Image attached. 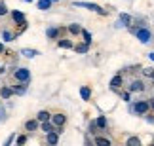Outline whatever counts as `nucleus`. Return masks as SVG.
Listing matches in <instances>:
<instances>
[{
  "label": "nucleus",
  "instance_id": "nucleus-1",
  "mask_svg": "<svg viewBox=\"0 0 154 146\" xmlns=\"http://www.w3.org/2000/svg\"><path fill=\"white\" fill-rule=\"evenodd\" d=\"M149 110H150V103L145 101V99L128 104V112L131 116H145V114H149Z\"/></svg>",
  "mask_w": 154,
  "mask_h": 146
},
{
  "label": "nucleus",
  "instance_id": "nucleus-2",
  "mask_svg": "<svg viewBox=\"0 0 154 146\" xmlns=\"http://www.w3.org/2000/svg\"><path fill=\"white\" fill-rule=\"evenodd\" d=\"M133 34L137 36V40L141 44H150L152 42V32H150L149 27H137L133 31Z\"/></svg>",
  "mask_w": 154,
  "mask_h": 146
},
{
  "label": "nucleus",
  "instance_id": "nucleus-3",
  "mask_svg": "<svg viewBox=\"0 0 154 146\" xmlns=\"http://www.w3.org/2000/svg\"><path fill=\"white\" fill-rule=\"evenodd\" d=\"M76 8H86V10H91V11H95V13L99 15H109V10H103L99 4H93V2H72Z\"/></svg>",
  "mask_w": 154,
  "mask_h": 146
},
{
  "label": "nucleus",
  "instance_id": "nucleus-4",
  "mask_svg": "<svg viewBox=\"0 0 154 146\" xmlns=\"http://www.w3.org/2000/svg\"><path fill=\"white\" fill-rule=\"evenodd\" d=\"M146 89V84L141 78H133V80H129V84H128V91L129 93H143Z\"/></svg>",
  "mask_w": 154,
  "mask_h": 146
},
{
  "label": "nucleus",
  "instance_id": "nucleus-5",
  "mask_svg": "<svg viewBox=\"0 0 154 146\" xmlns=\"http://www.w3.org/2000/svg\"><path fill=\"white\" fill-rule=\"evenodd\" d=\"M11 74H14L15 82H25V84H29V82H31V70H29V68H25V67L15 68Z\"/></svg>",
  "mask_w": 154,
  "mask_h": 146
},
{
  "label": "nucleus",
  "instance_id": "nucleus-6",
  "mask_svg": "<svg viewBox=\"0 0 154 146\" xmlns=\"http://www.w3.org/2000/svg\"><path fill=\"white\" fill-rule=\"evenodd\" d=\"M129 25H131V15L129 13H120L118 15V21L114 23L116 28H128Z\"/></svg>",
  "mask_w": 154,
  "mask_h": 146
},
{
  "label": "nucleus",
  "instance_id": "nucleus-7",
  "mask_svg": "<svg viewBox=\"0 0 154 146\" xmlns=\"http://www.w3.org/2000/svg\"><path fill=\"white\" fill-rule=\"evenodd\" d=\"M122 84H124V76H122V72H120V74H116L114 78L110 80V84H109V89H110V91H120Z\"/></svg>",
  "mask_w": 154,
  "mask_h": 146
},
{
  "label": "nucleus",
  "instance_id": "nucleus-8",
  "mask_svg": "<svg viewBox=\"0 0 154 146\" xmlns=\"http://www.w3.org/2000/svg\"><path fill=\"white\" fill-rule=\"evenodd\" d=\"M50 120L53 121V125H55V127H65V124H67V116H65L63 112H57V114H53Z\"/></svg>",
  "mask_w": 154,
  "mask_h": 146
},
{
  "label": "nucleus",
  "instance_id": "nucleus-9",
  "mask_svg": "<svg viewBox=\"0 0 154 146\" xmlns=\"http://www.w3.org/2000/svg\"><path fill=\"white\" fill-rule=\"evenodd\" d=\"M11 19H14L15 25H25V23H27L25 13H23V11H19V10H14V11H11Z\"/></svg>",
  "mask_w": 154,
  "mask_h": 146
},
{
  "label": "nucleus",
  "instance_id": "nucleus-10",
  "mask_svg": "<svg viewBox=\"0 0 154 146\" xmlns=\"http://www.w3.org/2000/svg\"><path fill=\"white\" fill-rule=\"evenodd\" d=\"M61 31L63 28H59V27H50V28H46V36H48V40H59Z\"/></svg>",
  "mask_w": 154,
  "mask_h": 146
},
{
  "label": "nucleus",
  "instance_id": "nucleus-11",
  "mask_svg": "<svg viewBox=\"0 0 154 146\" xmlns=\"http://www.w3.org/2000/svg\"><path fill=\"white\" fill-rule=\"evenodd\" d=\"M27 85H29V84H25V82H17L15 85H11L14 95H25V93H27Z\"/></svg>",
  "mask_w": 154,
  "mask_h": 146
},
{
  "label": "nucleus",
  "instance_id": "nucleus-12",
  "mask_svg": "<svg viewBox=\"0 0 154 146\" xmlns=\"http://www.w3.org/2000/svg\"><path fill=\"white\" fill-rule=\"evenodd\" d=\"M11 95H14V89H11V85H2V87H0V99L8 101Z\"/></svg>",
  "mask_w": 154,
  "mask_h": 146
},
{
  "label": "nucleus",
  "instance_id": "nucleus-13",
  "mask_svg": "<svg viewBox=\"0 0 154 146\" xmlns=\"http://www.w3.org/2000/svg\"><path fill=\"white\" fill-rule=\"evenodd\" d=\"M40 129H42L46 135H48V133H51V131H57V127L53 125L51 120H48V121H42V124H40Z\"/></svg>",
  "mask_w": 154,
  "mask_h": 146
},
{
  "label": "nucleus",
  "instance_id": "nucleus-14",
  "mask_svg": "<svg viewBox=\"0 0 154 146\" xmlns=\"http://www.w3.org/2000/svg\"><path fill=\"white\" fill-rule=\"evenodd\" d=\"M57 46H59V48H63V49H72V48H74L72 40H69V38H59Z\"/></svg>",
  "mask_w": 154,
  "mask_h": 146
},
{
  "label": "nucleus",
  "instance_id": "nucleus-15",
  "mask_svg": "<svg viewBox=\"0 0 154 146\" xmlns=\"http://www.w3.org/2000/svg\"><path fill=\"white\" fill-rule=\"evenodd\" d=\"M93 144H97V146H110L112 141H110V139H106V137H97V135H95V139H93Z\"/></svg>",
  "mask_w": 154,
  "mask_h": 146
},
{
  "label": "nucleus",
  "instance_id": "nucleus-16",
  "mask_svg": "<svg viewBox=\"0 0 154 146\" xmlns=\"http://www.w3.org/2000/svg\"><path fill=\"white\" fill-rule=\"evenodd\" d=\"M95 124H97V127H99V131L103 133V131L106 129V125H109V121H106V116H103V114H101V116H99V118L95 120Z\"/></svg>",
  "mask_w": 154,
  "mask_h": 146
},
{
  "label": "nucleus",
  "instance_id": "nucleus-17",
  "mask_svg": "<svg viewBox=\"0 0 154 146\" xmlns=\"http://www.w3.org/2000/svg\"><path fill=\"white\" fill-rule=\"evenodd\" d=\"M80 97H82V101H90L91 99V89L88 85H82L80 87Z\"/></svg>",
  "mask_w": 154,
  "mask_h": 146
},
{
  "label": "nucleus",
  "instance_id": "nucleus-18",
  "mask_svg": "<svg viewBox=\"0 0 154 146\" xmlns=\"http://www.w3.org/2000/svg\"><path fill=\"white\" fill-rule=\"evenodd\" d=\"M46 141H48V144L55 146V144L59 142V133H57V131H51V133H48V137H46Z\"/></svg>",
  "mask_w": 154,
  "mask_h": 146
},
{
  "label": "nucleus",
  "instance_id": "nucleus-19",
  "mask_svg": "<svg viewBox=\"0 0 154 146\" xmlns=\"http://www.w3.org/2000/svg\"><path fill=\"white\" fill-rule=\"evenodd\" d=\"M21 55L23 57H27V59H32V57H36V55H40L36 49H31V48H23L21 49Z\"/></svg>",
  "mask_w": 154,
  "mask_h": 146
},
{
  "label": "nucleus",
  "instance_id": "nucleus-20",
  "mask_svg": "<svg viewBox=\"0 0 154 146\" xmlns=\"http://www.w3.org/2000/svg\"><path fill=\"white\" fill-rule=\"evenodd\" d=\"M38 127H40V121H38L36 118H34V120H29L27 124H25V129H27V131H36Z\"/></svg>",
  "mask_w": 154,
  "mask_h": 146
},
{
  "label": "nucleus",
  "instance_id": "nucleus-21",
  "mask_svg": "<svg viewBox=\"0 0 154 146\" xmlns=\"http://www.w3.org/2000/svg\"><path fill=\"white\" fill-rule=\"evenodd\" d=\"M67 28H69V32L72 34V36H78V34L82 32V27L78 25V23H70V25H69Z\"/></svg>",
  "mask_w": 154,
  "mask_h": 146
},
{
  "label": "nucleus",
  "instance_id": "nucleus-22",
  "mask_svg": "<svg viewBox=\"0 0 154 146\" xmlns=\"http://www.w3.org/2000/svg\"><path fill=\"white\" fill-rule=\"evenodd\" d=\"M74 49H76V53L84 55V53H88V51H90V44L82 42V44H78V46H74Z\"/></svg>",
  "mask_w": 154,
  "mask_h": 146
},
{
  "label": "nucleus",
  "instance_id": "nucleus-23",
  "mask_svg": "<svg viewBox=\"0 0 154 146\" xmlns=\"http://www.w3.org/2000/svg\"><path fill=\"white\" fill-rule=\"evenodd\" d=\"M50 118H51V114L48 112V110H40V112L36 114V120L40 121V124H42V121H48Z\"/></svg>",
  "mask_w": 154,
  "mask_h": 146
},
{
  "label": "nucleus",
  "instance_id": "nucleus-24",
  "mask_svg": "<svg viewBox=\"0 0 154 146\" xmlns=\"http://www.w3.org/2000/svg\"><path fill=\"white\" fill-rule=\"evenodd\" d=\"M51 0H38V10H42V11H48L51 8Z\"/></svg>",
  "mask_w": 154,
  "mask_h": 146
},
{
  "label": "nucleus",
  "instance_id": "nucleus-25",
  "mask_svg": "<svg viewBox=\"0 0 154 146\" xmlns=\"http://www.w3.org/2000/svg\"><path fill=\"white\" fill-rule=\"evenodd\" d=\"M15 38H17V34L10 32V31H2V40L4 42H11V40H15Z\"/></svg>",
  "mask_w": 154,
  "mask_h": 146
},
{
  "label": "nucleus",
  "instance_id": "nucleus-26",
  "mask_svg": "<svg viewBox=\"0 0 154 146\" xmlns=\"http://www.w3.org/2000/svg\"><path fill=\"white\" fill-rule=\"evenodd\" d=\"M88 133H90V135H97V133H99V127H97V124H95V120L88 124Z\"/></svg>",
  "mask_w": 154,
  "mask_h": 146
},
{
  "label": "nucleus",
  "instance_id": "nucleus-27",
  "mask_svg": "<svg viewBox=\"0 0 154 146\" xmlns=\"http://www.w3.org/2000/svg\"><path fill=\"white\" fill-rule=\"evenodd\" d=\"M141 72H143L145 78H149V80H152V82H154V68H152V67H146V68H143Z\"/></svg>",
  "mask_w": 154,
  "mask_h": 146
},
{
  "label": "nucleus",
  "instance_id": "nucleus-28",
  "mask_svg": "<svg viewBox=\"0 0 154 146\" xmlns=\"http://www.w3.org/2000/svg\"><path fill=\"white\" fill-rule=\"evenodd\" d=\"M80 34H82V38H84V42L91 46V42H93V40H91V32H90V31H86V28H82V32H80Z\"/></svg>",
  "mask_w": 154,
  "mask_h": 146
},
{
  "label": "nucleus",
  "instance_id": "nucleus-29",
  "mask_svg": "<svg viewBox=\"0 0 154 146\" xmlns=\"http://www.w3.org/2000/svg\"><path fill=\"white\" fill-rule=\"evenodd\" d=\"M126 144H128V146H141V139H137V137H129L128 141H126Z\"/></svg>",
  "mask_w": 154,
  "mask_h": 146
},
{
  "label": "nucleus",
  "instance_id": "nucleus-30",
  "mask_svg": "<svg viewBox=\"0 0 154 146\" xmlns=\"http://www.w3.org/2000/svg\"><path fill=\"white\" fill-rule=\"evenodd\" d=\"M120 99H122V101H126V103H129V101H131V93H129V91H122L120 93Z\"/></svg>",
  "mask_w": 154,
  "mask_h": 146
},
{
  "label": "nucleus",
  "instance_id": "nucleus-31",
  "mask_svg": "<svg viewBox=\"0 0 154 146\" xmlns=\"http://www.w3.org/2000/svg\"><path fill=\"white\" fill-rule=\"evenodd\" d=\"M15 142H17V146H21V144H25L27 142V135H19L15 139Z\"/></svg>",
  "mask_w": 154,
  "mask_h": 146
},
{
  "label": "nucleus",
  "instance_id": "nucleus-32",
  "mask_svg": "<svg viewBox=\"0 0 154 146\" xmlns=\"http://www.w3.org/2000/svg\"><path fill=\"white\" fill-rule=\"evenodd\" d=\"M6 120V108L2 106V103H0V124Z\"/></svg>",
  "mask_w": 154,
  "mask_h": 146
},
{
  "label": "nucleus",
  "instance_id": "nucleus-33",
  "mask_svg": "<svg viewBox=\"0 0 154 146\" xmlns=\"http://www.w3.org/2000/svg\"><path fill=\"white\" fill-rule=\"evenodd\" d=\"M6 13H8V6L4 2H0V15H6Z\"/></svg>",
  "mask_w": 154,
  "mask_h": 146
},
{
  "label": "nucleus",
  "instance_id": "nucleus-34",
  "mask_svg": "<svg viewBox=\"0 0 154 146\" xmlns=\"http://www.w3.org/2000/svg\"><path fill=\"white\" fill-rule=\"evenodd\" d=\"M14 141H15V135H10V137H8V141H6V146H10Z\"/></svg>",
  "mask_w": 154,
  "mask_h": 146
},
{
  "label": "nucleus",
  "instance_id": "nucleus-35",
  "mask_svg": "<svg viewBox=\"0 0 154 146\" xmlns=\"http://www.w3.org/2000/svg\"><path fill=\"white\" fill-rule=\"evenodd\" d=\"M93 141H91V135H90V133H88V135H86V144H91Z\"/></svg>",
  "mask_w": 154,
  "mask_h": 146
},
{
  "label": "nucleus",
  "instance_id": "nucleus-36",
  "mask_svg": "<svg viewBox=\"0 0 154 146\" xmlns=\"http://www.w3.org/2000/svg\"><path fill=\"white\" fill-rule=\"evenodd\" d=\"M149 103H150V110L154 112V99H149Z\"/></svg>",
  "mask_w": 154,
  "mask_h": 146
},
{
  "label": "nucleus",
  "instance_id": "nucleus-37",
  "mask_svg": "<svg viewBox=\"0 0 154 146\" xmlns=\"http://www.w3.org/2000/svg\"><path fill=\"white\" fill-rule=\"evenodd\" d=\"M4 51H6V49H4V44L0 42V53H4Z\"/></svg>",
  "mask_w": 154,
  "mask_h": 146
},
{
  "label": "nucleus",
  "instance_id": "nucleus-38",
  "mask_svg": "<svg viewBox=\"0 0 154 146\" xmlns=\"http://www.w3.org/2000/svg\"><path fill=\"white\" fill-rule=\"evenodd\" d=\"M6 72V67H2V65H0V74H4Z\"/></svg>",
  "mask_w": 154,
  "mask_h": 146
},
{
  "label": "nucleus",
  "instance_id": "nucleus-39",
  "mask_svg": "<svg viewBox=\"0 0 154 146\" xmlns=\"http://www.w3.org/2000/svg\"><path fill=\"white\" fill-rule=\"evenodd\" d=\"M149 59H150V61H154V51H152V53H149Z\"/></svg>",
  "mask_w": 154,
  "mask_h": 146
},
{
  "label": "nucleus",
  "instance_id": "nucleus-40",
  "mask_svg": "<svg viewBox=\"0 0 154 146\" xmlns=\"http://www.w3.org/2000/svg\"><path fill=\"white\" fill-rule=\"evenodd\" d=\"M51 2H59V0H51Z\"/></svg>",
  "mask_w": 154,
  "mask_h": 146
},
{
  "label": "nucleus",
  "instance_id": "nucleus-41",
  "mask_svg": "<svg viewBox=\"0 0 154 146\" xmlns=\"http://www.w3.org/2000/svg\"><path fill=\"white\" fill-rule=\"evenodd\" d=\"M25 2H32V0H25Z\"/></svg>",
  "mask_w": 154,
  "mask_h": 146
},
{
  "label": "nucleus",
  "instance_id": "nucleus-42",
  "mask_svg": "<svg viewBox=\"0 0 154 146\" xmlns=\"http://www.w3.org/2000/svg\"><path fill=\"white\" fill-rule=\"evenodd\" d=\"M152 85H154V82H152Z\"/></svg>",
  "mask_w": 154,
  "mask_h": 146
},
{
  "label": "nucleus",
  "instance_id": "nucleus-43",
  "mask_svg": "<svg viewBox=\"0 0 154 146\" xmlns=\"http://www.w3.org/2000/svg\"><path fill=\"white\" fill-rule=\"evenodd\" d=\"M152 142H154V141H152Z\"/></svg>",
  "mask_w": 154,
  "mask_h": 146
}]
</instances>
